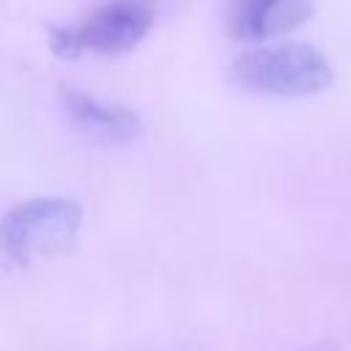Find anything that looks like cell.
Here are the masks:
<instances>
[{
	"label": "cell",
	"mask_w": 351,
	"mask_h": 351,
	"mask_svg": "<svg viewBox=\"0 0 351 351\" xmlns=\"http://www.w3.org/2000/svg\"><path fill=\"white\" fill-rule=\"evenodd\" d=\"M230 80L252 93L302 99L329 88L332 66L324 52L302 41L255 47L233 58Z\"/></svg>",
	"instance_id": "obj_1"
},
{
	"label": "cell",
	"mask_w": 351,
	"mask_h": 351,
	"mask_svg": "<svg viewBox=\"0 0 351 351\" xmlns=\"http://www.w3.org/2000/svg\"><path fill=\"white\" fill-rule=\"evenodd\" d=\"M82 225V208L66 197H30L0 219V250L16 263L66 252Z\"/></svg>",
	"instance_id": "obj_2"
},
{
	"label": "cell",
	"mask_w": 351,
	"mask_h": 351,
	"mask_svg": "<svg viewBox=\"0 0 351 351\" xmlns=\"http://www.w3.org/2000/svg\"><path fill=\"white\" fill-rule=\"evenodd\" d=\"M154 14L140 0H112L101 8H96L77 30L80 49L101 52V55H118L132 49L151 27Z\"/></svg>",
	"instance_id": "obj_3"
},
{
	"label": "cell",
	"mask_w": 351,
	"mask_h": 351,
	"mask_svg": "<svg viewBox=\"0 0 351 351\" xmlns=\"http://www.w3.org/2000/svg\"><path fill=\"white\" fill-rule=\"evenodd\" d=\"M63 107L71 123L88 134L96 143L104 145H126L140 137L143 121L137 118L134 110L115 104V101H101L96 96L80 93V90H63Z\"/></svg>",
	"instance_id": "obj_4"
},
{
	"label": "cell",
	"mask_w": 351,
	"mask_h": 351,
	"mask_svg": "<svg viewBox=\"0 0 351 351\" xmlns=\"http://www.w3.org/2000/svg\"><path fill=\"white\" fill-rule=\"evenodd\" d=\"M277 0H230L228 5V25L236 38L258 41L263 33V22Z\"/></svg>",
	"instance_id": "obj_5"
},
{
	"label": "cell",
	"mask_w": 351,
	"mask_h": 351,
	"mask_svg": "<svg viewBox=\"0 0 351 351\" xmlns=\"http://www.w3.org/2000/svg\"><path fill=\"white\" fill-rule=\"evenodd\" d=\"M315 351H318V348H315Z\"/></svg>",
	"instance_id": "obj_6"
}]
</instances>
